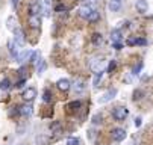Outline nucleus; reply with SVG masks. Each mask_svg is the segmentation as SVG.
Instances as JSON below:
<instances>
[{
	"label": "nucleus",
	"instance_id": "1",
	"mask_svg": "<svg viewBox=\"0 0 153 145\" xmlns=\"http://www.w3.org/2000/svg\"><path fill=\"white\" fill-rule=\"evenodd\" d=\"M127 115H129V109L124 107V106H118V107H115L114 112H112V118H114L115 121H124V119L127 118Z\"/></svg>",
	"mask_w": 153,
	"mask_h": 145
},
{
	"label": "nucleus",
	"instance_id": "2",
	"mask_svg": "<svg viewBox=\"0 0 153 145\" xmlns=\"http://www.w3.org/2000/svg\"><path fill=\"white\" fill-rule=\"evenodd\" d=\"M117 89L115 88H112V89H109V91H106L100 98H99V103H100V105H105V103H109V101H111V100H114L115 98V95H117Z\"/></svg>",
	"mask_w": 153,
	"mask_h": 145
},
{
	"label": "nucleus",
	"instance_id": "3",
	"mask_svg": "<svg viewBox=\"0 0 153 145\" xmlns=\"http://www.w3.org/2000/svg\"><path fill=\"white\" fill-rule=\"evenodd\" d=\"M111 136H112V139H114V141L121 142V141H124V139H126L127 133H126V130H124V129L115 127V129H112V130H111Z\"/></svg>",
	"mask_w": 153,
	"mask_h": 145
},
{
	"label": "nucleus",
	"instance_id": "4",
	"mask_svg": "<svg viewBox=\"0 0 153 145\" xmlns=\"http://www.w3.org/2000/svg\"><path fill=\"white\" fill-rule=\"evenodd\" d=\"M14 41H15V44L18 46V47H23L25 44H26V38H25V32L21 30L20 27L14 32Z\"/></svg>",
	"mask_w": 153,
	"mask_h": 145
},
{
	"label": "nucleus",
	"instance_id": "5",
	"mask_svg": "<svg viewBox=\"0 0 153 145\" xmlns=\"http://www.w3.org/2000/svg\"><path fill=\"white\" fill-rule=\"evenodd\" d=\"M21 97H23V100H25V101L30 103V101H33V100H35V97H36V89H35V88H27V89H25V91H23Z\"/></svg>",
	"mask_w": 153,
	"mask_h": 145
},
{
	"label": "nucleus",
	"instance_id": "6",
	"mask_svg": "<svg viewBox=\"0 0 153 145\" xmlns=\"http://www.w3.org/2000/svg\"><path fill=\"white\" fill-rule=\"evenodd\" d=\"M94 11V8L91 6V5H82L80 8H79V15L82 17V18H85V20H88V17L91 15V12Z\"/></svg>",
	"mask_w": 153,
	"mask_h": 145
},
{
	"label": "nucleus",
	"instance_id": "7",
	"mask_svg": "<svg viewBox=\"0 0 153 145\" xmlns=\"http://www.w3.org/2000/svg\"><path fill=\"white\" fill-rule=\"evenodd\" d=\"M56 86H58V89H59V91L67 92V91L71 88V82H70L68 79H59V80L56 82Z\"/></svg>",
	"mask_w": 153,
	"mask_h": 145
},
{
	"label": "nucleus",
	"instance_id": "8",
	"mask_svg": "<svg viewBox=\"0 0 153 145\" xmlns=\"http://www.w3.org/2000/svg\"><path fill=\"white\" fill-rule=\"evenodd\" d=\"M32 112H33V109H32L30 105H23V106L18 107V113H20L21 116H30Z\"/></svg>",
	"mask_w": 153,
	"mask_h": 145
},
{
	"label": "nucleus",
	"instance_id": "9",
	"mask_svg": "<svg viewBox=\"0 0 153 145\" xmlns=\"http://www.w3.org/2000/svg\"><path fill=\"white\" fill-rule=\"evenodd\" d=\"M103 65H105V60H103V57H100V59H94V60L91 62V64H90L91 70H94V71H102Z\"/></svg>",
	"mask_w": 153,
	"mask_h": 145
},
{
	"label": "nucleus",
	"instance_id": "10",
	"mask_svg": "<svg viewBox=\"0 0 153 145\" xmlns=\"http://www.w3.org/2000/svg\"><path fill=\"white\" fill-rule=\"evenodd\" d=\"M29 24L32 29H38L41 26V17L39 15H29Z\"/></svg>",
	"mask_w": 153,
	"mask_h": 145
},
{
	"label": "nucleus",
	"instance_id": "11",
	"mask_svg": "<svg viewBox=\"0 0 153 145\" xmlns=\"http://www.w3.org/2000/svg\"><path fill=\"white\" fill-rule=\"evenodd\" d=\"M135 8H137V11H138V12H141V14L147 12V9H149V3H147V0H137Z\"/></svg>",
	"mask_w": 153,
	"mask_h": 145
},
{
	"label": "nucleus",
	"instance_id": "12",
	"mask_svg": "<svg viewBox=\"0 0 153 145\" xmlns=\"http://www.w3.org/2000/svg\"><path fill=\"white\" fill-rule=\"evenodd\" d=\"M41 11H42V8H41V3L39 2H33L29 6V15H39Z\"/></svg>",
	"mask_w": 153,
	"mask_h": 145
},
{
	"label": "nucleus",
	"instance_id": "13",
	"mask_svg": "<svg viewBox=\"0 0 153 145\" xmlns=\"http://www.w3.org/2000/svg\"><path fill=\"white\" fill-rule=\"evenodd\" d=\"M121 39H123V33L120 29H114L111 32V41L112 43H121Z\"/></svg>",
	"mask_w": 153,
	"mask_h": 145
},
{
	"label": "nucleus",
	"instance_id": "14",
	"mask_svg": "<svg viewBox=\"0 0 153 145\" xmlns=\"http://www.w3.org/2000/svg\"><path fill=\"white\" fill-rule=\"evenodd\" d=\"M6 26H8V29L14 33L17 29H18V26H17V20H15V17H9L8 18V21H6Z\"/></svg>",
	"mask_w": 153,
	"mask_h": 145
},
{
	"label": "nucleus",
	"instance_id": "15",
	"mask_svg": "<svg viewBox=\"0 0 153 145\" xmlns=\"http://www.w3.org/2000/svg\"><path fill=\"white\" fill-rule=\"evenodd\" d=\"M35 64H36V73L38 74H42V73H44L46 71V68H47V65H46V60H42L41 57L35 62Z\"/></svg>",
	"mask_w": 153,
	"mask_h": 145
},
{
	"label": "nucleus",
	"instance_id": "16",
	"mask_svg": "<svg viewBox=\"0 0 153 145\" xmlns=\"http://www.w3.org/2000/svg\"><path fill=\"white\" fill-rule=\"evenodd\" d=\"M32 56V52L30 50H25V52H21L18 56H17V62H25L27 57Z\"/></svg>",
	"mask_w": 153,
	"mask_h": 145
},
{
	"label": "nucleus",
	"instance_id": "17",
	"mask_svg": "<svg viewBox=\"0 0 153 145\" xmlns=\"http://www.w3.org/2000/svg\"><path fill=\"white\" fill-rule=\"evenodd\" d=\"M120 8H121V2H120V0H111V2H109V9H111L112 12L120 11Z\"/></svg>",
	"mask_w": 153,
	"mask_h": 145
},
{
	"label": "nucleus",
	"instance_id": "18",
	"mask_svg": "<svg viewBox=\"0 0 153 145\" xmlns=\"http://www.w3.org/2000/svg\"><path fill=\"white\" fill-rule=\"evenodd\" d=\"M102 79H103V71H96L94 79H93V85H94V88L99 86V83L102 82Z\"/></svg>",
	"mask_w": 153,
	"mask_h": 145
},
{
	"label": "nucleus",
	"instance_id": "19",
	"mask_svg": "<svg viewBox=\"0 0 153 145\" xmlns=\"http://www.w3.org/2000/svg\"><path fill=\"white\" fill-rule=\"evenodd\" d=\"M15 47H18V46L15 44V41H9V44H8V49H9V52H11V56L17 59L18 53H17V49H15Z\"/></svg>",
	"mask_w": 153,
	"mask_h": 145
},
{
	"label": "nucleus",
	"instance_id": "20",
	"mask_svg": "<svg viewBox=\"0 0 153 145\" xmlns=\"http://www.w3.org/2000/svg\"><path fill=\"white\" fill-rule=\"evenodd\" d=\"M11 80L9 79H3L2 82H0V89H2V91H9L11 89Z\"/></svg>",
	"mask_w": 153,
	"mask_h": 145
},
{
	"label": "nucleus",
	"instance_id": "21",
	"mask_svg": "<svg viewBox=\"0 0 153 145\" xmlns=\"http://www.w3.org/2000/svg\"><path fill=\"white\" fill-rule=\"evenodd\" d=\"M99 18H100V12H99L97 9H94V11L91 12V15L88 17V21H90V23H96V21H99Z\"/></svg>",
	"mask_w": 153,
	"mask_h": 145
},
{
	"label": "nucleus",
	"instance_id": "22",
	"mask_svg": "<svg viewBox=\"0 0 153 145\" xmlns=\"http://www.w3.org/2000/svg\"><path fill=\"white\" fill-rule=\"evenodd\" d=\"M93 43H94L96 46H100V44L103 43V36H102V33H94V35H93Z\"/></svg>",
	"mask_w": 153,
	"mask_h": 145
},
{
	"label": "nucleus",
	"instance_id": "23",
	"mask_svg": "<svg viewBox=\"0 0 153 145\" xmlns=\"http://www.w3.org/2000/svg\"><path fill=\"white\" fill-rule=\"evenodd\" d=\"M85 89V85H83V80H77L74 83V91L76 92H82Z\"/></svg>",
	"mask_w": 153,
	"mask_h": 145
},
{
	"label": "nucleus",
	"instance_id": "24",
	"mask_svg": "<svg viewBox=\"0 0 153 145\" xmlns=\"http://www.w3.org/2000/svg\"><path fill=\"white\" fill-rule=\"evenodd\" d=\"M42 100H44L46 103H50L52 101V92L49 89H46L44 92H42Z\"/></svg>",
	"mask_w": 153,
	"mask_h": 145
},
{
	"label": "nucleus",
	"instance_id": "25",
	"mask_svg": "<svg viewBox=\"0 0 153 145\" xmlns=\"http://www.w3.org/2000/svg\"><path fill=\"white\" fill-rule=\"evenodd\" d=\"M115 68H117V60H111V62H109V65H108V73L112 74L115 71Z\"/></svg>",
	"mask_w": 153,
	"mask_h": 145
},
{
	"label": "nucleus",
	"instance_id": "26",
	"mask_svg": "<svg viewBox=\"0 0 153 145\" xmlns=\"http://www.w3.org/2000/svg\"><path fill=\"white\" fill-rule=\"evenodd\" d=\"M80 106H82V103H80V101H71V103H70V105H68L67 107H68V109H73V110H76V109H79Z\"/></svg>",
	"mask_w": 153,
	"mask_h": 145
},
{
	"label": "nucleus",
	"instance_id": "27",
	"mask_svg": "<svg viewBox=\"0 0 153 145\" xmlns=\"http://www.w3.org/2000/svg\"><path fill=\"white\" fill-rule=\"evenodd\" d=\"M141 70H143V64H141V62H140L138 65H135V67H134V70H132V74H134V76H138Z\"/></svg>",
	"mask_w": 153,
	"mask_h": 145
},
{
	"label": "nucleus",
	"instance_id": "28",
	"mask_svg": "<svg viewBox=\"0 0 153 145\" xmlns=\"http://www.w3.org/2000/svg\"><path fill=\"white\" fill-rule=\"evenodd\" d=\"M67 145H80V141H79V138H70L67 141Z\"/></svg>",
	"mask_w": 153,
	"mask_h": 145
},
{
	"label": "nucleus",
	"instance_id": "29",
	"mask_svg": "<svg viewBox=\"0 0 153 145\" xmlns=\"http://www.w3.org/2000/svg\"><path fill=\"white\" fill-rule=\"evenodd\" d=\"M135 46H147V39H144V38H135Z\"/></svg>",
	"mask_w": 153,
	"mask_h": 145
},
{
	"label": "nucleus",
	"instance_id": "30",
	"mask_svg": "<svg viewBox=\"0 0 153 145\" xmlns=\"http://www.w3.org/2000/svg\"><path fill=\"white\" fill-rule=\"evenodd\" d=\"M102 119H103L102 115H94V116H93V124H100Z\"/></svg>",
	"mask_w": 153,
	"mask_h": 145
},
{
	"label": "nucleus",
	"instance_id": "31",
	"mask_svg": "<svg viewBox=\"0 0 153 145\" xmlns=\"http://www.w3.org/2000/svg\"><path fill=\"white\" fill-rule=\"evenodd\" d=\"M25 83H26V79H21V80H18L17 83H15V88H23Z\"/></svg>",
	"mask_w": 153,
	"mask_h": 145
},
{
	"label": "nucleus",
	"instance_id": "32",
	"mask_svg": "<svg viewBox=\"0 0 153 145\" xmlns=\"http://www.w3.org/2000/svg\"><path fill=\"white\" fill-rule=\"evenodd\" d=\"M55 11H56V12H62V11L65 12V11H67V6H64V5H58V6L55 8Z\"/></svg>",
	"mask_w": 153,
	"mask_h": 145
},
{
	"label": "nucleus",
	"instance_id": "33",
	"mask_svg": "<svg viewBox=\"0 0 153 145\" xmlns=\"http://www.w3.org/2000/svg\"><path fill=\"white\" fill-rule=\"evenodd\" d=\"M112 47H114L115 50H121V49H123V44H121V43H112Z\"/></svg>",
	"mask_w": 153,
	"mask_h": 145
},
{
	"label": "nucleus",
	"instance_id": "34",
	"mask_svg": "<svg viewBox=\"0 0 153 145\" xmlns=\"http://www.w3.org/2000/svg\"><path fill=\"white\" fill-rule=\"evenodd\" d=\"M141 124H143V119L141 118H135V127H141Z\"/></svg>",
	"mask_w": 153,
	"mask_h": 145
},
{
	"label": "nucleus",
	"instance_id": "35",
	"mask_svg": "<svg viewBox=\"0 0 153 145\" xmlns=\"http://www.w3.org/2000/svg\"><path fill=\"white\" fill-rule=\"evenodd\" d=\"M126 44H127V46H135V38H129V39L126 41Z\"/></svg>",
	"mask_w": 153,
	"mask_h": 145
},
{
	"label": "nucleus",
	"instance_id": "36",
	"mask_svg": "<svg viewBox=\"0 0 153 145\" xmlns=\"http://www.w3.org/2000/svg\"><path fill=\"white\" fill-rule=\"evenodd\" d=\"M141 94H143L141 91H135V92H134V100H138V98H141Z\"/></svg>",
	"mask_w": 153,
	"mask_h": 145
},
{
	"label": "nucleus",
	"instance_id": "37",
	"mask_svg": "<svg viewBox=\"0 0 153 145\" xmlns=\"http://www.w3.org/2000/svg\"><path fill=\"white\" fill-rule=\"evenodd\" d=\"M18 2H20V0H12V6L17 8V6H18Z\"/></svg>",
	"mask_w": 153,
	"mask_h": 145
},
{
	"label": "nucleus",
	"instance_id": "38",
	"mask_svg": "<svg viewBox=\"0 0 153 145\" xmlns=\"http://www.w3.org/2000/svg\"><path fill=\"white\" fill-rule=\"evenodd\" d=\"M93 2H94V3H97V0H93Z\"/></svg>",
	"mask_w": 153,
	"mask_h": 145
}]
</instances>
